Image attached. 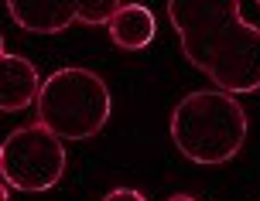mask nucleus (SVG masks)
<instances>
[{
	"mask_svg": "<svg viewBox=\"0 0 260 201\" xmlns=\"http://www.w3.org/2000/svg\"><path fill=\"white\" fill-rule=\"evenodd\" d=\"M103 201H147L141 194V191H134V188H113V191H106Z\"/></svg>",
	"mask_w": 260,
	"mask_h": 201,
	"instance_id": "obj_9",
	"label": "nucleus"
},
{
	"mask_svg": "<svg viewBox=\"0 0 260 201\" xmlns=\"http://www.w3.org/2000/svg\"><path fill=\"white\" fill-rule=\"evenodd\" d=\"M120 4H123V0H76L79 24H89V27L110 24V17L120 11Z\"/></svg>",
	"mask_w": 260,
	"mask_h": 201,
	"instance_id": "obj_8",
	"label": "nucleus"
},
{
	"mask_svg": "<svg viewBox=\"0 0 260 201\" xmlns=\"http://www.w3.org/2000/svg\"><path fill=\"white\" fill-rule=\"evenodd\" d=\"M247 109L222 89H195L171 109V143L185 160L202 167L230 164L247 143Z\"/></svg>",
	"mask_w": 260,
	"mask_h": 201,
	"instance_id": "obj_2",
	"label": "nucleus"
},
{
	"mask_svg": "<svg viewBox=\"0 0 260 201\" xmlns=\"http://www.w3.org/2000/svg\"><path fill=\"white\" fill-rule=\"evenodd\" d=\"M0 109L4 113H21L31 109L41 96L45 78L38 75V65L24 58V55H14L11 48H4L0 55Z\"/></svg>",
	"mask_w": 260,
	"mask_h": 201,
	"instance_id": "obj_5",
	"label": "nucleus"
},
{
	"mask_svg": "<svg viewBox=\"0 0 260 201\" xmlns=\"http://www.w3.org/2000/svg\"><path fill=\"white\" fill-rule=\"evenodd\" d=\"M257 4H260V0H257Z\"/></svg>",
	"mask_w": 260,
	"mask_h": 201,
	"instance_id": "obj_12",
	"label": "nucleus"
},
{
	"mask_svg": "<svg viewBox=\"0 0 260 201\" xmlns=\"http://www.w3.org/2000/svg\"><path fill=\"white\" fill-rule=\"evenodd\" d=\"M168 21L188 65L216 89H260V24L243 17L240 0H168Z\"/></svg>",
	"mask_w": 260,
	"mask_h": 201,
	"instance_id": "obj_1",
	"label": "nucleus"
},
{
	"mask_svg": "<svg viewBox=\"0 0 260 201\" xmlns=\"http://www.w3.org/2000/svg\"><path fill=\"white\" fill-rule=\"evenodd\" d=\"M11 184H7V181H4V188H0V201H11Z\"/></svg>",
	"mask_w": 260,
	"mask_h": 201,
	"instance_id": "obj_10",
	"label": "nucleus"
},
{
	"mask_svg": "<svg viewBox=\"0 0 260 201\" xmlns=\"http://www.w3.org/2000/svg\"><path fill=\"white\" fill-rule=\"evenodd\" d=\"M7 14L27 34H62L79 21L76 0H7Z\"/></svg>",
	"mask_w": 260,
	"mask_h": 201,
	"instance_id": "obj_6",
	"label": "nucleus"
},
{
	"mask_svg": "<svg viewBox=\"0 0 260 201\" xmlns=\"http://www.w3.org/2000/svg\"><path fill=\"white\" fill-rule=\"evenodd\" d=\"M65 164H69L65 140L41 123L11 130L0 147V174L21 194L52 191L65 177Z\"/></svg>",
	"mask_w": 260,
	"mask_h": 201,
	"instance_id": "obj_4",
	"label": "nucleus"
},
{
	"mask_svg": "<svg viewBox=\"0 0 260 201\" xmlns=\"http://www.w3.org/2000/svg\"><path fill=\"white\" fill-rule=\"evenodd\" d=\"M113 113V96L100 72L86 65H65L45 78L41 96L35 102V116L62 140L96 137Z\"/></svg>",
	"mask_w": 260,
	"mask_h": 201,
	"instance_id": "obj_3",
	"label": "nucleus"
},
{
	"mask_svg": "<svg viewBox=\"0 0 260 201\" xmlns=\"http://www.w3.org/2000/svg\"><path fill=\"white\" fill-rule=\"evenodd\" d=\"M106 31H110V41L117 45V48L123 51H141L147 48L151 41H154L157 34V17L151 7H144V4H120V11L110 17V24H106Z\"/></svg>",
	"mask_w": 260,
	"mask_h": 201,
	"instance_id": "obj_7",
	"label": "nucleus"
},
{
	"mask_svg": "<svg viewBox=\"0 0 260 201\" xmlns=\"http://www.w3.org/2000/svg\"><path fill=\"white\" fill-rule=\"evenodd\" d=\"M168 201H195V198H192V194H171Z\"/></svg>",
	"mask_w": 260,
	"mask_h": 201,
	"instance_id": "obj_11",
	"label": "nucleus"
}]
</instances>
